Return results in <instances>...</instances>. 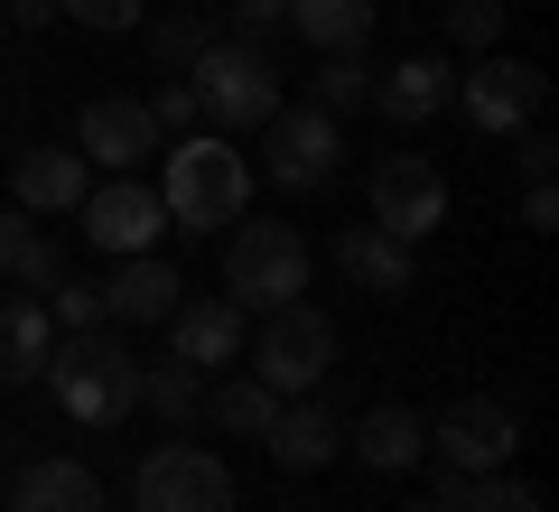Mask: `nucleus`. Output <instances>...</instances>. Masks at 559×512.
Listing matches in <instances>:
<instances>
[{"mask_svg": "<svg viewBox=\"0 0 559 512\" xmlns=\"http://www.w3.org/2000/svg\"><path fill=\"white\" fill-rule=\"evenodd\" d=\"M159 205H168V224H187V234H205V224H242V205H252V168H242V150L224 131H178L159 150Z\"/></svg>", "mask_w": 559, "mask_h": 512, "instance_id": "obj_1", "label": "nucleus"}, {"mask_svg": "<svg viewBox=\"0 0 559 512\" xmlns=\"http://www.w3.org/2000/svg\"><path fill=\"white\" fill-rule=\"evenodd\" d=\"M47 382H57V401L84 419V429H112V419L140 410V364H131V345H121L112 326H75V335H57Z\"/></svg>", "mask_w": 559, "mask_h": 512, "instance_id": "obj_2", "label": "nucleus"}, {"mask_svg": "<svg viewBox=\"0 0 559 512\" xmlns=\"http://www.w3.org/2000/svg\"><path fill=\"white\" fill-rule=\"evenodd\" d=\"M224 298H234L242 317H271L289 308V298H308V242L299 224H234L224 234Z\"/></svg>", "mask_w": 559, "mask_h": 512, "instance_id": "obj_3", "label": "nucleus"}, {"mask_svg": "<svg viewBox=\"0 0 559 512\" xmlns=\"http://www.w3.org/2000/svg\"><path fill=\"white\" fill-rule=\"evenodd\" d=\"M336 317L326 308H308V298H289V308H271L261 317V335H252V382H271L280 401H299V392H318L326 373H336Z\"/></svg>", "mask_w": 559, "mask_h": 512, "instance_id": "obj_4", "label": "nucleus"}, {"mask_svg": "<svg viewBox=\"0 0 559 512\" xmlns=\"http://www.w3.org/2000/svg\"><path fill=\"white\" fill-rule=\"evenodd\" d=\"M187 84H197V103L224 131H261L280 112V66L261 57V38H205L197 66H187Z\"/></svg>", "mask_w": 559, "mask_h": 512, "instance_id": "obj_5", "label": "nucleus"}, {"mask_svg": "<svg viewBox=\"0 0 559 512\" xmlns=\"http://www.w3.org/2000/svg\"><path fill=\"white\" fill-rule=\"evenodd\" d=\"M131 512H234V466L197 438H168L131 466Z\"/></svg>", "mask_w": 559, "mask_h": 512, "instance_id": "obj_6", "label": "nucleus"}, {"mask_svg": "<svg viewBox=\"0 0 559 512\" xmlns=\"http://www.w3.org/2000/svg\"><path fill=\"white\" fill-rule=\"evenodd\" d=\"M457 112L476 121V131L513 140L522 121H540V112H550V75H540L532 57H503V47H485V57L457 75Z\"/></svg>", "mask_w": 559, "mask_h": 512, "instance_id": "obj_7", "label": "nucleus"}, {"mask_svg": "<svg viewBox=\"0 0 559 512\" xmlns=\"http://www.w3.org/2000/svg\"><path fill=\"white\" fill-rule=\"evenodd\" d=\"M364 205H373V224H382L392 242H411V252H419V242L448 224V178H439L419 150H392V158H373Z\"/></svg>", "mask_w": 559, "mask_h": 512, "instance_id": "obj_8", "label": "nucleus"}, {"mask_svg": "<svg viewBox=\"0 0 559 512\" xmlns=\"http://www.w3.org/2000/svg\"><path fill=\"white\" fill-rule=\"evenodd\" d=\"M261 131H271L261 150H271V187H280V197H318V187L336 178V158H345L336 112H318V103H280Z\"/></svg>", "mask_w": 559, "mask_h": 512, "instance_id": "obj_9", "label": "nucleus"}, {"mask_svg": "<svg viewBox=\"0 0 559 512\" xmlns=\"http://www.w3.org/2000/svg\"><path fill=\"white\" fill-rule=\"evenodd\" d=\"M75 150H84V168L140 178L168 140H159V121H150V103H140V94H94V103H84V121H75Z\"/></svg>", "mask_w": 559, "mask_h": 512, "instance_id": "obj_10", "label": "nucleus"}, {"mask_svg": "<svg viewBox=\"0 0 559 512\" xmlns=\"http://www.w3.org/2000/svg\"><path fill=\"white\" fill-rule=\"evenodd\" d=\"M522 448V419L503 410V401H448L439 419H429V456H439V466H457V475H495L503 456Z\"/></svg>", "mask_w": 559, "mask_h": 512, "instance_id": "obj_11", "label": "nucleus"}, {"mask_svg": "<svg viewBox=\"0 0 559 512\" xmlns=\"http://www.w3.org/2000/svg\"><path fill=\"white\" fill-rule=\"evenodd\" d=\"M84 242H94V252H150V242L168 234V205H159V187L150 178H103V187H84Z\"/></svg>", "mask_w": 559, "mask_h": 512, "instance_id": "obj_12", "label": "nucleus"}, {"mask_svg": "<svg viewBox=\"0 0 559 512\" xmlns=\"http://www.w3.org/2000/svg\"><path fill=\"white\" fill-rule=\"evenodd\" d=\"M373 103L382 121H401V131H419V121H439L448 103H457V66L448 57H401V66H373Z\"/></svg>", "mask_w": 559, "mask_h": 512, "instance_id": "obj_13", "label": "nucleus"}, {"mask_svg": "<svg viewBox=\"0 0 559 512\" xmlns=\"http://www.w3.org/2000/svg\"><path fill=\"white\" fill-rule=\"evenodd\" d=\"M159 326H168V355H178L187 373H224V364L242 355V308L234 298H178Z\"/></svg>", "mask_w": 559, "mask_h": 512, "instance_id": "obj_14", "label": "nucleus"}, {"mask_svg": "<svg viewBox=\"0 0 559 512\" xmlns=\"http://www.w3.org/2000/svg\"><path fill=\"white\" fill-rule=\"evenodd\" d=\"M261 448H271L289 475H318V466H336V448H345V419L326 410V401H308V392H299V401H280V419L261 429Z\"/></svg>", "mask_w": 559, "mask_h": 512, "instance_id": "obj_15", "label": "nucleus"}, {"mask_svg": "<svg viewBox=\"0 0 559 512\" xmlns=\"http://www.w3.org/2000/svg\"><path fill=\"white\" fill-rule=\"evenodd\" d=\"M84 187H94V168H84V150H20V168H10V197H20V215H75Z\"/></svg>", "mask_w": 559, "mask_h": 512, "instance_id": "obj_16", "label": "nucleus"}, {"mask_svg": "<svg viewBox=\"0 0 559 512\" xmlns=\"http://www.w3.org/2000/svg\"><path fill=\"white\" fill-rule=\"evenodd\" d=\"M336 271L355 279L364 298H411L419 261H411V242H392L382 224H345V234H336Z\"/></svg>", "mask_w": 559, "mask_h": 512, "instance_id": "obj_17", "label": "nucleus"}, {"mask_svg": "<svg viewBox=\"0 0 559 512\" xmlns=\"http://www.w3.org/2000/svg\"><path fill=\"white\" fill-rule=\"evenodd\" d=\"M168 308H178V271L159 252H121V271L103 279V317L112 326H159Z\"/></svg>", "mask_w": 559, "mask_h": 512, "instance_id": "obj_18", "label": "nucleus"}, {"mask_svg": "<svg viewBox=\"0 0 559 512\" xmlns=\"http://www.w3.org/2000/svg\"><path fill=\"white\" fill-rule=\"evenodd\" d=\"M10 512H103V485L75 456H38V466L10 475Z\"/></svg>", "mask_w": 559, "mask_h": 512, "instance_id": "obj_19", "label": "nucleus"}, {"mask_svg": "<svg viewBox=\"0 0 559 512\" xmlns=\"http://www.w3.org/2000/svg\"><path fill=\"white\" fill-rule=\"evenodd\" d=\"M47 355H57L47 298H0V382H47Z\"/></svg>", "mask_w": 559, "mask_h": 512, "instance_id": "obj_20", "label": "nucleus"}, {"mask_svg": "<svg viewBox=\"0 0 559 512\" xmlns=\"http://www.w3.org/2000/svg\"><path fill=\"white\" fill-rule=\"evenodd\" d=\"M355 456H364L373 475L419 466V456H429V419L401 410V401H382V410H364V419H355Z\"/></svg>", "mask_w": 559, "mask_h": 512, "instance_id": "obj_21", "label": "nucleus"}, {"mask_svg": "<svg viewBox=\"0 0 559 512\" xmlns=\"http://www.w3.org/2000/svg\"><path fill=\"white\" fill-rule=\"evenodd\" d=\"M289 28H299L318 57H336V47H373V0H289Z\"/></svg>", "mask_w": 559, "mask_h": 512, "instance_id": "obj_22", "label": "nucleus"}, {"mask_svg": "<svg viewBox=\"0 0 559 512\" xmlns=\"http://www.w3.org/2000/svg\"><path fill=\"white\" fill-rule=\"evenodd\" d=\"M0 279H20V289H57V242L38 234V215H20V205H0Z\"/></svg>", "mask_w": 559, "mask_h": 512, "instance_id": "obj_23", "label": "nucleus"}, {"mask_svg": "<svg viewBox=\"0 0 559 512\" xmlns=\"http://www.w3.org/2000/svg\"><path fill=\"white\" fill-rule=\"evenodd\" d=\"M140 410H159L168 429H187V419L205 410V373H187L178 355H168V364H140Z\"/></svg>", "mask_w": 559, "mask_h": 512, "instance_id": "obj_24", "label": "nucleus"}, {"mask_svg": "<svg viewBox=\"0 0 559 512\" xmlns=\"http://www.w3.org/2000/svg\"><path fill=\"white\" fill-rule=\"evenodd\" d=\"M364 94H373V57H364V47L318 57V75H308V103H318V112H355Z\"/></svg>", "mask_w": 559, "mask_h": 512, "instance_id": "obj_25", "label": "nucleus"}, {"mask_svg": "<svg viewBox=\"0 0 559 512\" xmlns=\"http://www.w3.org/2000/svg\"><path fill=\"white\" fill-rule=\"evenodd\" d=\"M205 419H215V429H234V438H261V429L280 419V392H271V382H252V373H242V382H224V392L205 401Z\"/></svg>", "mask_w": 559, "mask_h": 512, "instance_id": "obj_26", "label": "nucleus"}, {"mask_svg": "<svg viewBox=\"0 0 559 512\" xmlns=\"http://www.w3.org/2000/svg\"><path fill=\"white\" fill-rule=\"evenodd\" d=\"M457 512H550L540 503V485H522V475H466V493H457Z\"/></svg>", "mask_w": 559, "mask_h": 512, "instance_id": "obj_27", "label": "nucleus"}, {"mask_svg": "<svg viewBox=\"0 0 559 512\" xmlns=\"http://www.w3.org/2000/svg\"><path fill=\"white\" fill-rule=\"evenodd\" d=\"M439 20H448V38H457L466 57H485V47H503V0H448Z\"/></svg>", "mask_w": 559, "mask_h": 512, "instance_id": "obj_28", "label": "nucleus"}, {"mask_svg": "<svg viewBox=\"0 0 559 512\" xmlns=\"http://www.w3.org/2000/svg\"><path fill=\"white\" fill-rule=\"evenodd\" d=\"M140 103H150V121H159V140H178V131H197V121H205V103H197V84H187V75H168L159 94H140Z\"/></svg>", "mask_w": 559, "mask_h": 512, "instance_id": "obj_29", "label": "nucleus"}, {"mask_svg": "<svg viewBox=\"0 0 559 512\" xmlns=\"http://www.w3.org/2000/svg\"><path fill=\"white\" fill-rule=\"evenodd\" d=\"M47 317H57V335H75V326H112L94 279H57V308H47Z\"/></svg>", "mask_w": 559, "mask_h": 512, "instance_id": "obj_30", "label": "nucleus"}, {"mask_svg": "<svg viewBox=\"0 0 559 512\" xmlns=\"http://www.w3.org/2000/svg\"><path fill=\"white\" fill-rule=\"evenodd\" d=\"M513 168H522V178H550V168H559V140L540 131V121H522V131H513Z\"/></svg>", "mask_w": 559, "mask_h": 512, "instance_id": "obj_31", "label": "nucleus"}, {"mask_svg": "<svg viewBox=\"0 0 559 512\" xmlns=\"http://www.w3.org/2000/svg\"><path fill=\"white\" fill-rule=\"evenodd\" d=\"M224 20H234V38H271L289 20V0H224Z\"/></svg>", "mask_w": 559, "mask_h": 512, "instance_id": "obj_32", "label": "nucleus"}, {"mask_svg": "<svg viewBox=\"0 0 559 512\" xmlns=\"http://www.w3.org/2000/svg\"><path fill=\"white\" fill-rule=\"evenodd\" d=\"M150 47H159V66H197L205 28H197V20H168V28H150Z\"/></svg>", "mask_w": 559, "mask_h": 512, "instance_id": "obj_33", "label": "nucleus"}, {"mask_svg": "<svg viewBox=\"0 0 559 512\" xmlns=\"http://www.w3.org/2000/svg\"><path fill=\"white\" fill-rule=\"evenodd\" d=\"M66 20H84V28H131L140 20V0H57Z\"/></svg>", "mask_w": 559, "mask_h": 512, "instance_id": "obj_34", "label": "nucleus"}, {"mask_svg": "<svg viewBox=\"0 0 559 512\" xmlns=\"http://www.w3.org/2000/svg\"><path fill=\"white\" fill-rule=\"evenodd\" d=\"M522 234H559V197H550V178L522 187Z\"/></svg>", "mask_w": 559, "mask_h": 512, "instance_id": "obj_35", "label": "nucleus"}, {"mask_svg": "<svg viewBox=\"0 0 559 512\" xmlns=\"http://www.w3.org/2000/svg\"><path fill=\"white\" fill-rule=\"evenodd\" d=\"M0 20H10V28H47V20H57V0H0Z\"/></svg>", "mask_w": 559, "mask_h": 512, "instance_id": "obj_36", "label": "nucleus"}, {"mask_svg": "<svg viewBox=\"0 0 559 512\" xmlns=\"http://www.w3.org/2000/svg\"><path fill=\"white\" fill-rule=\"evenodd\" d=\"M401 512H457V503H448V493H419V503H401Z\"/></svg>", "mask_w": 559, "mask_h": 512, "instance_id": "obj_37", "label": "nucleus"}, {"mask_svg": "<svg viewBox=\"0 0 559 512\" xmlns=\"http://www.w3.org/2000/svg\"><path fill=\"white\" fill-rule=\"evenodd\" d=\"M0 38H10V20H0Z\"/></svg>", "mask_w": 559, "mask_h": 512, "instance_id": "obj_38", "label": "nucleus"}, {"mask_svg": "<svg viewBox=\"0 0 559 512\" xmlns=\"http://www.w3.org/2000/svg\"><path fill=\"white\" fill-rule=\"evenodd\" d=\"M0 512H10V503H0Z\"/></svg>", "mask_w": 559, "mask_h": 512, "instance_id": "obj_39", "label": "nucleus"}]
</instances>
